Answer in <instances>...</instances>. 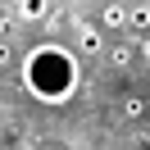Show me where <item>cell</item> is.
<instances>
[{
	"label": "cell",
	"mask_w": 150,
	"mask_h": 150,
	"mask_svg": "<svg viewBox=\"0 0 150 150\" xmlns=\"http://www.w3.org/2000/svg\"><path fill=\"white\" fill-rule=\"evenodd\" d=\"M105 55H109V64H114V68H127L132 59H137V50H132V46H109Z\"/></svg>",
	"instance_id": "277c9868"
},
{
	"label": "cell",
	"mask_w": 150,
	"mask_h": 150,
	"mask_svg": "<svg viewBox=\"0 0 150 150\" xmlns=\"http://www.w3.org/2000/svg\"><path fill=\"white\" fill-rule=\"evenodd\" d=\"M77 50H82V55H100V50H105L100 28H82V32H77Z\"/></svg>",
	"instance_id": "7a4b0ae2"
},
{
	"label": "cell",
	"mask_w": 150,
	"mask_h": 150,
	"mask_svg": "<svg viewBox=\"0 0 150 150\" xmlns=\"http://www.w3.org/2000/svg\"><path fill=\"white\" fill-rule=\"evenodd\" d=\"M123 114H127L132 123H137V118H146V100H141V96H127V100H123Z\"/></svg>",
	"instance_id": "8992f818"
},
{
	"label": "cell",
	"mask_w": 150,
	"mask_h": 150,
	"mask_svg": "<svg viewBox=\"0 0 150 150\" xmlns=\"http://www.w3.org/2000/svg\"><path fill=\"white\" fill-rule=\"evenodd\" d=\"M100 23H105V28H123V23H127V9H123V5H105Z\"/></svg>",
	"instance_id": "3957f363"
},
{
	"label": "cell",
	"mask_w": 150,
	"mask_h": 150,
	"mask_svg": "<svg viewBox=\"0 0 150 150\" xmlns=\"http://www.w3.org/2000/svg\"><path fill=\"white\" fill-rule=\"evenodd\" d=\"M23 86L37 100H46V105H64L77 91V59H73V50L55 46V41L32 46L28 59H23Z\"/></svg>",
	"instance_id": "6da1fadb"
},
{
	"label": "cell",
	"mask_w": 150,
	"mask_h": 150,
	"mask_svg": "<svg viewBox=\"0 0 150 150\" xmlns=\"http://www.w3.org/2000/svg\"><path fill=\"white\" fill-rule=\"evenodd\" d=\"M5 64H9V46H0V68H5Z\"/></svg>",
	"instance_id": "52a82bcc"
},
{
	"label": "cell",
	"mask_w": 150,
	"mask_h": 150,
	"mask_svg": "<svg viewBox=\"0 0 150 150\" xmlns=\"http://www.w3.org/2000/svg\"><path fill=\"white\" fill-rule=\"evenodd\" d=\"M18 14H23V18H46L50 5H46V0H28V5H18Z\"/></svg>",
	"instance_id": "5b68a950"
}]
</instances>
